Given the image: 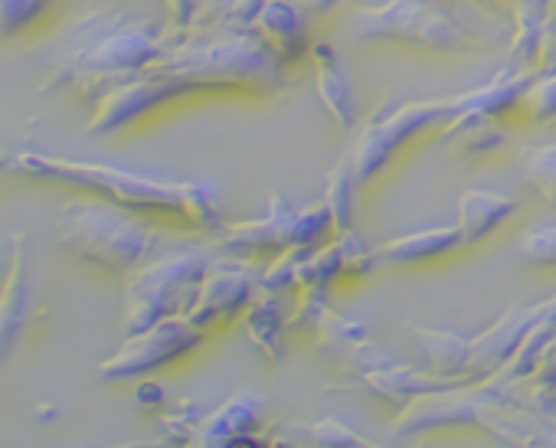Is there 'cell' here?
Segmentation results:
<instances>
[{"label":"cell","mask_w":556,"mask_h":448,"mask_svg":"<svg viewBox=\"0 0 556 448\" xmlns=\"http://www.w3.org/2000/svg\"><path fill=\"white\" fill-rule=\"evenodd\" d=\"M334 236L331 209L325 200L292 206L282 193L268 196V209L255 219L223 222V230L213 236L216 249L236 259L252 256H278L289 249H312Z\"/></svg>","instance_id":"cell-7"},{"label":"cell","mask_w":556,"mask_h":448,"mask_svg":"<svg viewBox=\"0 0 556 448\" xmlns=\"http://www.w3.org/2000/svg\"><path fill=\"white\" fill-rule=\"evenodd\" d=\"M517 213V200L510 193H501V190H465L458 196V206H455V222L462 230V240L465 246H478L484 243L497 227Z\"/></svg>","instance_id":"cell-19"},{"label":"cell","mask_w":556,"mask_h":448,"mask_svg":"<svg viewBox=\"0 0 556 448\" xmlns=\"http://www.w3.org/2000/svg\"><path fill=\"white\" fill-rule=\"evenodd\" d=\"M308 441L312 445H325V448H364L370 445L367 435H361L351 422H344L341 415H325L315 425H308Z\"/></svg>","instance_id":"cell-28"},{"label":"cell","mask_w":556,"mask_h":448,"mask_svg":"<svg viewBox=\"0 0 556 448\" xmlns=\"http://www.w3.org/2000/svg\"><path fill=\"white\" fill-rule=\"evenodd\" d=\"M553 305H556V295L543 302H514L484 334L471 337L465 383H481V380L497 376L514 357V350L520 347V341L536 328V321H543L553 311Z\"/></svg>","instance_id":"cell-12"},{"label":"cell","mask_w":556,"mask_h":448,"mask_svg":"<svg viewBox=\"0 0 556 448\" xmlns=\"http://www.w3.org/2000/svg\"><path fill=\"white\" fill-rule=\"evenodd\" d=\"M523 180L549 203L556 206V141L533 148L523 157Z\"/></svg>","instance_id":"cell-25"},{"label":"cell","mask_w":556,"mask_h":448,"mask_svg":"<svg viewBox=\"0 0 556 448\" xmlns=\"http://www.w3.org/2000/svg\"><path fill=\"white\" fill-rule=\"evenodd\" d=\"M374 249H377L380 269H387V266H422V263H432V259H442L448 253L465 249V240H462L458 222H452V227H432V230L403 233V236L387 240V243H380Z\"/></svg>","instance_id":"cell-18"},{"label":"cell","mask_w":556,"mask_h":448,"mask_svg":"<svg viewBox=\"0 0 556 448\" xmlns=\"http://www.w3.org/2000/svg\"><path fill=\"white\" fill-rule=\"evenodd\" d=\"M56 240L70 256L122 279L167 249L157 227L105 196L66 200L56 216Z\"/></svg>","instance_id":"cell-5"},{"label":"cell","mask_w":556,"mask_h":448,"mask_svg":"<svg viewBox=\"0 0 556 448\" xmlns=\"http://www.w3.org/2000/svg\"><path fill=\"white\" fill-rule=\"evenodd\" d=\"M255 289H258V269L249 259H236V256L219 253V259L203 276L200 292H197V298L184 318L197 331L210 334L223 324H232L249 308V302L255 298Z\"/></svg>","instance_id":"cell-11"},{"label":"cell","mask_w":556,"mask_h":448,"mask_svg":"<svg viewBox=\"0 0 556 448\" xmlns=\"http://www.w3.org/2000/svg\"><path fill=\"white\" fill-rule=\"evenodd\" d=\"M14 263L0 285V367L17 350L30 315H34V269H30V243L24 233H14Z\"/></svg>","instance_id":"cell-13"},{"label":"cell","mask_w":556,"mask_h":448,"mask_svg":"<svg viewBox=\"0 0 556 448\" xmlns=\"http://www.w3.org/2000/svg\"><path fill=\"white\" fill-rule=\"evenodd\" d=\"M164 30L154 21L135 17L118 8L89 11L70 21L40 53L43 92L79 89L86 102H96L112 86L138 76L161 56Z\"/></svg>","instance_id":"cell-1"},{"label":"cell","mask_w":556,"mask_h":448,"mask_svg":"<svg viewBox=\"0 0 556 448\" xmlns=\"http://www.w3.org/2000/svg\"><path fill=\"white\" fill-rule=\"evenodd\" d=\"M252 27L286 63H299L312 53L315 40L308 37V11L295 0H265Z\"/></svg>","instance_id":"cell-15"},{"label":"cell","mask_w":556,"mask_h":448,"mask_svg":"<svg viewBox=\"0 0 556 448\" xmlns=\"http://www.w3.org/2000/svg\"><path fill=\"white\" fill-rule=\"evenodd\" d=\"M0 167L27 174V177H40V180H60V183L92 190L135 213L180 216L206 236H216L226 222L219 213V187L203 177L170 180V177H154V174H138L128 167L102 164V161H73V157H56V154H40V151L4 154L0 157Z\"/></svg>","instance_id":"cell-3"},{"label":"cell","mask_w":556,"mask_h":448,"mask_svg":"<svg viewBox=\"0 0 556 448\" xmlns=\"http://www.w3.org/2000/svg\"><path fill=\"white\" fill-rule=\"evenodd\" d=\"M242 328L252 347L271 367L286 363V334L292 328V305L286 302V295L265 292L262 298H252L249 308L242 311Z\"/></svg>","instance_id":"cell-16"},{"label":"cell","mask_w":556,"mask_h":448,"mask_svg":"<svg viewBox=\"0 0 556 448\" xmlns=\"http://www.w3.org/2000/svg\"><path fill=\"white\" fill-rule=\"evenodd\" d=\"M219 259L210 246L161 249L154 259L125 276V318L122 331L138 334L164 318H184L200 292L203 276Z\"/></svg>","instance_id":"cell-6"},{"label":"cell","mask_w":556,"mask_h":448,"mask_svg":"<svg viewBox=\"0 0 556 448\" xmlns=\"http://www.w3.org/2000/svg\"><path fill=\"white\" fill-rule=\"evenodd\" d=\"M533 125H549L556 121V69L553 73H536L530 86L520 92L517 105Z\"/></svg>","instance_id":"cell-24"},{"label":"cell","mask_w":556,"mask_h":448,"mask_svg":"<svg viewBox=\"0 0 556 448\" xmlns=\"http://www.w3.org/2000/svg\"><path fill=\"white\" fill-rule=\"evenodd\" d=\"M308 56L315 63V86H318L321 105L331 112V118L341 128H354L357 125V95L351 89V76H348L338 50L328 40H315Z\"/></svg>","instance_id":"cell-17"},{"label":"cell","mask_w":556,"mask_h":448,"mask_svg":"<svg viewBox=\"0 0 556 448\" xmlns=\"http://www.w3.org/2000/svg\"><path fill=\"white\" fill-rule=\"evenodd\" d=\"M517 256L540 269H556V222H536L520 236Z\"/></svg>","instance_id":"cell-27"},{"label":"cell","mask_w":556,"mask_h":448,"mask_svg":"<svg viewBox=\"0 0 556 448\" xmlns=\"http://www.w3.org/2000/svg\"><path fill=\"white\" fill-rule=\"evenodd\" d=\"M14 233H0V285H4L8 272H11V263H14Z\"/></svg>","instance_id":"cell-32"},{"label":"cell","mask_w":556,"mask_h":448,"mask_svg":"<svg viewBox=\"0 0 556 448\" xmlns=\"http://www.w3.org/2000/svg\"><path fill=\"white\" fill-rule=\"evenodd\" d=\"M167 4V17H170V27H190L200 14V4L203 0H164Z\"/></svg>","instance_id":"cell-31"},{"label":"cell","mask_w":556,"mask_h":448,"mask_svg":"<svg viewBox=\"0 0 556 448\" xmlns=\"http://www.w3.org/2000/svg\"><path fill=\"white\" fill-rule=\"evenodd\" d=\"M478 4H481L484 11H494V8H497V0H478Z\"/></svg>","instance_id":"cell-34"},{"label":"cell","mask_w":556,"mask_h":448,"mask_svg":"<svg viewBox=\"0 0 556 448\" xmlns=\"http://www.w3.org/2000/svg\"><path fill=\"white\" fill-rule=\"evenodd\" d=\"M533 76L536 73L501 69L491 82L465 89V92H452V95H439V99H416V102H403V105H380L361 125L354 151H351L361 183H370L374 177H380V170L390 167V161L409 141H416L422 131L452 125L465 112H484V115L510 112Z\"/></svg>","instance_id":"cell-4"},{"label":"cell","mask_w":556,"mask_h":448,"mask_svg":"<svg viewBox=\"0 0 556 448\" xmlns=\"http://www.w3.org/2000/svg\"><path fill=\"white\" fill-rule=\"evenodd\" d=\"M262 422V399L255 393H232L226 402L210 409L193 432L190 445L200 448H226V445H249L255 441L252 432Z\"/></svg>","instance_id":"cell-14"},{"label":"cell","mask_w":556,"mask_h":448,"mask_svg":"<svg viewBox=\"0 0 556 448\" xmlns=\"http://www.w3.org/2000/svg\"><path fill=\"white\" fill-rule=\"evenodd\" d=\"M50 0H0V40L24 34L43 11Z\"/></svg>","instance_id":"cell-29"},{"label":"cell","mask_w":556,"mask_h":448,"mask_svg":"<svg viewBox=\"0 0 556 448\" xmlns=\"http://www.w3.org/2000/svg\"><path fill=\"white\" fill-rule=\"evenodd\" d=\"M406 331L413 334V341L422 347L429 370L442 380H458L465 383V363H468V341L455 331H435V328H419V324H406Z\"/></svg>","instance_id":"cell-22"},{"label":"cell","mask_w":556,"mask_h":448,"mask_svg":"<svg viewBox=\"0 0 556 448\" xmlns=\"http://www.w3.org/2000/svg\"><path fill=\"white\" fill-rule=\"evenodd\" d=\"M364 386L390 402H413L419 396H432V393H445V389H455V386H465L458 380H442L435 376L432 370H416V367H406V363H383V367H374L367 373H361Z\"/></svg>","instance_id":"cell-20"},{"label":"cell","mask_w":556,"mask_h":448,"mask_svg":"<svg viewBox=\"0 0 556 448\" xmlns=\"http://www.w3.org/2000/svg\"><path fill=\"white\" fill-rule=\"evenodd\" d=\"M553 11V0H514V40L507 50V73H533L540 34Z\"/></svg>","instance_id":"cell-21"},{"label":"cell","mask_w":556,"mask_h":448,"mask_svg":"<svg viewBox=\"0 0 556 448\" xmlns=\"http://www.w3.org/2000/svg\"><path fill=\"white\" fill-rule=\"evenodd\" d=\"M351 34L361 47H406L419 53H465L471 37L462 30L442 0H383L374 8H361L351 21Z\"/></svg>","instance_id":"cell-8"},{"label":"cell","mask_w":556,"mask_h":448,"mask_svg":"<svg viewBox=\"0 0 556 448\" xmlns=\"http://www.w3.org/2000/svg\"><path fill=\"white\" fill-rule=\"evenodd\" d=\"M151 69L174 76L193 92H252L275 99L289 92V63L278 56L255 27L193 24L167 27L161 56Z\"/></svg>","instance_id":"cell-2"},{"label":"cell","mask_w":556,"mask_h":448,"mask_svg":"<svg viewBox=\"0 0 556 448\" xmlns=\"http://www.w3.org/2000/svg\"><path fill=\"white\" fill-rule=\"evenodd\" d=\"M135 402H138L141 409H164V406H167V393H164V386H161L157 380L141 376L138 386H135Z\"/></svg>","instance_id":"cell-30"},{"label":"cell","mask_w":556,"mask_h":448,"mask_svg":"<svg viewBox=\"0 0 556 448\" xmlns=\"http://www.w3.org/2000/svg\"><path fill=\"white\" fill-rule=\"evenodd\" d=\"M190 92L184 89V82H177L174 76H164L157 69H141L138 76L112 86L109 92H102L92 102V118H89V131L99 138L118 135L128 125H135L138 118H144L148 112L174 102V99H187Z\"/></svg>","instance_id":"cell-10"},{"label":"cell","mask_w":556,"mask_h":448,"mask_svg":"<svg viewBox=\"0 0 556 448\" xmlns=\"http://www.w3.org/2000/svg\"><path fill=\"white\" fill-rule=\"evenodd\" d=\"M361 187V177H357V167H354V154H344L331 174H328V183H325V203L331 209V222H334V236L354 230V193Z\"/></svg>","instance_id":"cell-23"},{"label":"cell","mask_w":556,"mask_h":448,"mask_svg":"<svg viewBox=\"0 0 556 448\" xmlns=\"http://www.w3.org/2000/svg\"><path fill=\"white\" fill-rule=\"evenodd\" d=\"M206 409H200L193 399H177L170 406H164L161 412V428H164V438L170 445H190L193 441V432L200 428Z\"/></svg>","instance_id":"cell-26"},{"label":"cell","mask_w":556,"mask_h":448,"mask_svg":"<svg viewBox=\"0 0 556 448\" xmlns=\"http://www.w3.org/2000/svg\"><path fill=\"white\" fill-rule=\"evenodd\" d=\"M302 4H305V11H308V14H318V17H325V14L338 11L341 0H302Z\"/></svg>","instance_id":"cell-33"},{"label":"cell","mask_w":556,"mask_h":448,"mask_svg":"<svg viewBox=\"0 0 556 448\" xmlns=\"http://www.w3.org/2000/svg\"><path fill=\"white\" fill-rule=\"evenodd\" d=\"M206 341L203 331H197L187 318H164L138 334H125L122 347L99 363L102 383H125L151 376L154 370L187 357Z\"/></svg>","instance_id":"cell-9"}]
</instances>
